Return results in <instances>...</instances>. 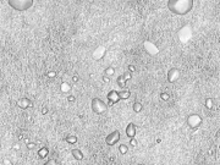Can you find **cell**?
Wrapping results in <instances>:
<instances>
[{"label":"cell","instance_id":"cell-1","mask_svg":"<svg viewBox=\"0 0 220 165\" xmlns=\"http://www.w3.org/2000/svg\"><path fill=\"white\" fill-rule=\"evenodd\" d=\"M168 9L175 15H187L193 9V0H169Z\"/></svg>","mask_w":220,"mask_h":165},{"label":"cell","instance_id":"cell-2","mask_svg":"<svg viewBox=\"0 0 220 165\" xmlns=\"http://www.w3.org/2000/svg\"><path fill=\"white\" fill-rule=\"evenodd\" d=\"M7 4L16 11H27L33 6V0H9Z\"/></svg>","mask_w":220,"mask_h":165},{"label":"cell","instance_id":"cell-3","mask_svg":"<svg viewBox=\"0 0 220 165\" xmlns=\"http://www.w3.org/2000/svg\"><path fill=\"white\" fill-rule=\"evenodd\" d=\"M91 108H92V111L97 114V115H102L104 113H106L108 110V105L104 100H102L100 98H93L92 99V103H91Z\"/></svg>","mask_w":220,"mask_h":165},{"label":"cell","instance_id":"cell-4","mask_svg":"<svg viewBox=\"0 0 220 165\" xmlns=\"http://www.w3.org/2000/svg\"><path fill=\"white\" fill-rule=\"evenodd\" d=\"M187 125H189V129H198L201 125H202V118L198 115V114H191L187 116Z\"/></svg>","mask_w":220,"mask_h":165},{"label":"cell","instance_id":"cell-5","mask_svg":"<svg viewBox=\"0 0 220 165\" xmlns=\"http://www.w3.org/2000/svg\"><path fill=\"white\" fill-rule=\"evenodd\" d=\"M120 138H121L120 131L115 130V131H113L111 133H109V134L106 136V138H105V143H106L108 146H115L116 143H119Z\"/></svg>","mask_w":220,"mask_h":165},{"label":"cell","instance_id":"cell-6","mask_svg":"<svg viewBox=\"0 0 220 165\" xmlns=\"http://www.w3.org/2000/svg\"><path fill=\"white\" fill-rule=\"evenodd\" d=\"M181 77V71L176 67H171L168 72V81L170 83H175L179 81V78Z\"/></svg>","mask_w":220,"mask_h":165},{"label":"cell","instance_id":"cell-7","mask_svg":"<svg viewBox=\"0 0 220 165\" xmlns=\"http://www.w3.org/2000/svg\"><path fill=\"white\" fill-rule=\"evenodd\" d=\"M106 98H108V101H109V104L110 105H114V104H116V103H119L120 100H121V97H120V93L118 92V91H110L109 93H108V96H106Z\"/></svg>","mask_w":220,"mask_h":165},{"label":"cell","instance_id":"cell-8","mask_svg":"<svg viewBox=\"0 0 220 165\" xmlns=\"http://www.w3.org/2000/svg\"><path fill=\"white\" fill-rule=\"evenodd\" d=\"M105 53H106V48L105 47H103V45H99V47H97L95 48V50L93 52V59L94 60H100L102 58H104L105 56Z\"/></svg>","mask_w":220,"mask_h":165},{"label":"cell","instance_id":"cell-9","mask_svg":"<svg viewBox=\"0 0 220 165\" xmlns=\"http://www.w3.org/2000/svg\"><path fill=\"white\" fill-rule=\"evenodd\" d=\"M17 106L20 108V109H28V108H31L32 106V103L31 100L28 98H26V97H22V98H20L17 100Z\"/></svg>","mask_w":220,"mask_h":165},{"label":"cell","instance_id":"cell-10","mask_svg":"<svg viewBox=\"0 0 220 165\" xmlns=\"http://www.w3.org/2000/svg\"><path fill=\"white\" fill-rule=\"evenodd\" d=\"M136 125L133 124V122H131V124H128L127 125V127H126V136L131 139V138H135V136H136Z\"/></svg>","mask_w":220,"mask_h":165},{"label":"cell","instance_id":"cell-11","mask_svg":"<svg viewBox=\"0 0 220 165\" xmlns=\"http://www.w3.org/2000/svg\"><path fill=\"white\" fill-rule=\"evenodd\" d=\"M71 154H72V157H73L76 160H78V162L83 160V153L81 152V149L75 148V149H72V151H71Z\"/></svg>","mask_w":220,"mask_h":165},{"label":"cell","instance_id":"cell-12","mask_svg":"<svg viewBox=\"0 0 220 165\" xmlns=\"http://www.w3.org/2000/svg\"><path fill=\"white\" fill-rule=\"evenodd\" d=\"M60 91H61V93H64V94H67V93H70V92L72 91V87H71L70 83L63 82V83L60 85Z\"/></svg>","mask_w":220,"mask_h":165},{"label":"cell","instance_id":"cell-13","mask_svg":"<svg viewBox=\"0 0 220 165\" xmlns=\"http://www.w3.org/2000/svg\"><path fill=\"white\" fill-rule=\"evenodd\" d=\"M48 154H49V149H48L47 147H42V148L38 151V155H39V158H40V159L47 158V157H48Z\"/></svg>","mask_w":220,"mask_h":165},{"label":"cell","instance_id":"cell-14","mask_svg":"<svg viewBox=\"0 0 220 165\" xmlns=\"http://www.w3.org/2000/svg\"><path fill=\"white\" fill-rule=\"evenodd\" d=\"M116 82H118L119 87H120L121 89H124V88L126 87V82H127V81L124 78V76H122V75H120V76L118 77V80H116Z\"/></svg>","mask_w":220,"mask_h":165},{"label":"cell","instance_id":"cell-15","mask_svg":"<svg viewBox=\"0 0 220 165\" xmlns=\"http://www.w3.org/2000/svg\"><path fill=\"white\" fill-rule=\"evenodd\" d=\"M114 73H115V68H114L113 66H108V67L104 70V75H105V76H108V77L114 76Z\"/></svg>","mask_w":220,"mask_h":165},{"label":"cell","instance_id":"cell-16","mask_svg":"<svg viewBox=\"0 0 220 165\" xmlns=\"http://www.w3.org/2000/svg\"><path fill=\"white\" fill-rule=\"evenodd\" d=\"M65 141H66L68 144H76L78 139H77V137H76V136H72V134H70V136H66Z\"/></svg>","mask_w":220,"mask_h":165},{"label":"cell","instance_id":"cell-17","mask_svg":"<svg viewBox=\"0 0 220 165\" xmlns=\"http://www.w3.org/2000/svg\"><path fill=\"white\" fill-rule=\"evenodd\" d=\"M132 109H133L135 113H141V111H142V104H141L139 101H136V103L133 104Z\"/></svg>","mask_w":220,"mask_h":165},{"label":"cell","instance_id":"cell-18","mask_svg":"<svg viewBox=\"0 0 220 165\" xmlns=\"http://www.w3.org/2000/svg\"><path fill=\"white\" fill-rule=\"evenodd\" d=\"M119 152H120L122 155L126 154V153L128 152V146H127V144H124V143L120 144V146H119Z\"/></svg>","mask_w":220,"mask_h":165},{"label":"cell","instance_id":"cell-19","mask_svg":"<svg viewBox=\"0 0 220 165\" xmlns=\"http://www.w3.org/2000/svg\"><path fill=\"white\" fill-rule=\"evenodd\" d=\"M120 93V97H121V99H128L130 98V96H131V93H130V91H126V89H122L121 92H119Z\"/></svg>","mask_w":220,"mask_h":165},{"label":"cell","instance_id":"cell-20","mask_svg":"<svg viewBox=\"0 0 220 165\" xmlns=\"http://www.w3.org/2000/svg\"><path fill=\"white\" fill-rule=\"evenodd\" d=\"M213 104H214V101H213V99L208 98L205 100V106L208 108V109H212L213 108Z\"/></svg>","mask_w":220,"mask_h":165},{"label":"cell","instance_id":"cell-21","mask_svg":"<svg viewBox=\"0 0 220 165\" xmlns=\"http://www.w3.org/2000/svg\"><path fill=\"white\" fill-rule=\"evenodd\" d=\"M160 98L163 99V100H165V101H168L169 98H170V96H169L168 93H161V94H160Z\"/></svg>","mask_w":220,"mask_h":165},{"label":"cell","instance_id":"cell-22","mask_svg":"<svg viewBox=\"0 0 220 165\" xmlns=\"http://www.w3.org/2000/svg\"><path fill=\"white\" fill-rule=\"evenodd\" d=\"M122 76H124V78H125L126 81H130V80L132 78V76H131V72H125Z\"/></svg>","mask_w":220,"mask_h":165},{"label":"cell","instance_id":"cell-23","mask_svg":"<svg viewBox=\"0 0 220 165\" xmlns=\"http://www.w3.org/2000/svg\"><path fill=\"white\" fill-rule=\"evenodd\" d=\"M26 146H27V148H28L30 151H32V149H34V148H35V146H37V144H35V143H33V142H30V143H28V144H26Z\"/></svg>","mask_w":220,"mask_h":165},{"label":"cell","instance_id":"cell-24","mask_svg":"<svg viewBox=\"0 0 220 165\" xmlns=\"http://www.w3.org/2000/svg\"><path fill=\"white\" fill-rule=\"evenodd\" d=\"M47 76L50 77V78H54V77H56V72H55V71H49Z\"/></svg>","mask_w":220,"mask_h":165},{"label":"cell","instance_id":"cell-25","mask_svg":"<svg viewBox=\"0 0 220 165\" xmlns=\"http://www.w3.org/2000/svg\"><path fill=\"white\" fill-rule=\"evenodd\" d=\"M130 146H132V147H136V146H137L136 138H131V139H130Z\"/></svg>","mask_w":220,"mask_h":165},{"label":"cell","instance_id":"cell-26","mask_svg":"<svg viewBox=\"0 0 220 165\" xmlns=\"http://www.w3.org/2000/svg\"><path fill=\"white\" fill-rule=\"evenodd\" d=\"M103 81H104L105 83H109V82H110V78H109L108 76H105V75H104V76H103Z\"/></svg>","mask_w":220,"mask_h":165},{"label":"cell","instance_id":"cell-27","mask_svg":"<svg viewBox=\"0 0 220 165\" xmlns=\"http://www.w3.org/2000/svg\"><path fill=\"white\" fill-rule=\"evenodd\" d=\"M135 71H136L135 66H133V65H130V66H128V72H135Z\"/></svg>","mask_w":220,"mask_h":165},{"label":"cell","instance_id":"cell-28","mask_svg":"<svg viewBox=\"0 0 220 165\" xmlns=\"http://www.w3.org/2000/svg\"><path fill=\"white\" fill-rule=\"evenodd\" d=\"M67 100H68L70 103H72V101H75V100H76V98H75L73 96H68V97H67Z\"/></svg>","mask_w":220,"mask_h":165},{"label":"cell","instance_id":"cell-29","mask_svg":"<svg viewBox=\"0 0 220 165\" xmlns=\"http://www.w3.org/2000/svg\"><path fill=\"white\" fill-rule=\"evenodd\" d=\"M44 165H55V160L54 159H52V160H49V162H47Z\"/></svg>","mask_w":220,"mask_h":165},{"label":"cell","instance_id":"cell-30","mask_svg":"<svg viewBox=\"0 0 220 165\" xmlns=\"http://www.w3.org/2000/svg\"><path fill=\"white\" fill-rule=\"evenodd\" d=\"M47 113H48V108H45V106H44V108L42 109V114H43V115H45Z\"/></svg>","mask_w":220,"mask_h":165},{"label":"cell","instance_id":"cell-31","mask_svg":"<svg viewBox=\"0 0 220 165\" xmlns=\"http://www.w3.org/2000/svg\"><path fill=\"white\" fill-rule=\"evenodd\" d=\"M72 81H73V82H77V81H78V76H77V75H75V76L72 77Z\"/></svg>","mask_w":220,"mask_h":165},{"label":"cell","instance_id":"cell-32","mask_svg":"<svg viewBox=\"0 0 220 165\" xmlns=\"http://www.w3.org/2000/svg\"><path fill=\"white\" fill-rule=\"evenodd\" d=\"M14 149L19 151V149H20V144H19V143H17V144H15V146H14Z\"/></svg>","mask_w":220,"mask_h":165},{"label":"cell","instance_id":"cell-33","mask_svg":"<svg viewBox=\"0 0 220 165\" xmlns=\"http://www.w3.org/2000/svg\"><path fill=\"white\" fill-rule=\"evenodd\" d=\"M5 164H6V165H11V163H10L9 160H5Z\"/></svg>","mask_w":220,"mask_h":165}]
</instances>
